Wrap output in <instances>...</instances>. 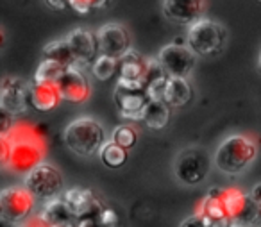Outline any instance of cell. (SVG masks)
I'll return each instance as SVG.
<instances>
[{
	"label": "cell",
	"mask_w": 261,
	"mask_h": 227,
	"mask_svg": "<svg viewBox=\"0 0 261 227\" xmlns=\"http://www.w3.org/2000/svg\"><path fill=\"white\" fill-rule=\"evenodd\" d=\"M257 145L245 134L227 136L215 150V166L229 175H238L254 163Z\"/></svg>",
	"instance_id": "cell-1"
},
{
	"label": "cell",
	"mask_w": 261,
	"mask_h": 227,
	"mask_svg": "<svg viewBox=\"0 0 261 227\" xmlns=\"http://www.w3.org/2000/svg\"><path fill=\"white\" fill-rule=\"evenodd\" d=\"M13 141L11 159L8 163V168L16 173H29L38 165H41V158L45 154V148L41 145V140L33 127L16 125L8 134Z\"/></svg>",
	"instance_id": "cell-2"
},
{
	"label": "cell",
	"mask_w": 261,
	"mask_h": 227,
	"mask_svg": "<svg viewBox=\"0 0 261 227\" xmlns=\"http://www.w3.org/2000/svg\"><path fill=\"white\" fill-rule=\"evenodd\" d=\"M63 138H65V143L70 150L84 156V158L98 154L108 141L104 127L93 118H77L70 122L66 125Z\"/></svg>",
	"instance_id": "cell-3"
},
{
	"label": "cell",
	"mask_w": 261,
	"mask_h": 227,
	"mask_svg": "<svg viewBox=\"0 0 261 227\" xmlns=\"http://www.w3.org/2000/svg\"><path fill=\"white\" fill-rule=\"evenodd\" d=\"M188 47L200 58H211L224 51L227 43V31L222 23L215 20L202 18L190 26L186 34Z\"/></svg>",
	"instance_id": "cell-4"
},
{
	"label": "cell",
	"mask_w": 261,
	"mask_h": 227,
	"mask_svg": "<svg viewBox=\"0 0 261 227\" xmlns=\"http://www.w3.org/2000/svg\"><path fill=\"white\" fill-rule=\"evenodd\" d=\"M211 170V158L206 148L190 147L179 152L174 163L175 177L186 186H197L207 177Z\"/></svg>",
	"instance_id": "cell-5"
},
{
	"label": "cell",
	"mask_w": 261,
	"mask_h": 227,
	"mask_svg": "<svg viewBox=\"0 0 261 227\" xmlns=\"http://www.w3.org/2000/svg\"><path fill=\"white\" fill-rule=\"evenodd\" d=\"M23 186L38 198V200H54L63 193L65 188V179H63L61 172L56 166L48 165V163H41L34 170H31L25 175Z\"/></svg>",
	"instance_id": "cell-6"
},
{
	"label": "cell",
	"mask_w": 261,
	"mask_h": 227,
	"mask_svg": "<svg viewBox=\"0 0 261 227\" xmlns=\"http://www.w3.org/2000/svg\"><path fill=\"white\" fill-rule=\"evenodd\" d=\"M38 198L25 186H9L0 191L2 220L9 223H23L33 216Z\"/></svg>",
	"instance_id": "cell-7"
},
{
	"label": "cell",
	"mask_w": 261,
	"mask_h": 227,
	"mask_svg": "<svg viewBox=\"0 0 261 227\" xmlns=\"http://www.w3.org/2000/svg\"><path fill=\"white\" fill-rule=\"evenodd\" d=\"M113 100H115L116 109H118V113L122 116L130 120H142L143 111H145L150 98L147 95L145 88L140 83H129V81L116 79Z\"/></svg>",
	"instance_id": "cell-8"
},
{
	"label": "cell",
	"mask_w": 261,
	"mask_h": 227,
	"mask_svg": "<svg viewBox=\"0 0 261 227\" xmlns=\"http://www.w3.org/2000/svg\"><path fill=\"white\" fill-rule=\"evenodd\" d=\"M156 59L170 77L188 79V75L193 72V68H195L197 54L188 45L168 43L158 52Z\"/></svg>",
	"instance_id": "cell-9"
},
{
	"label": "cell",
	"mask_w": 261,
	"mask_h": 227,
	"mask_svg": "<svg viewBox=\"0 0 261 227\" xmlns=\"http://www.w3.org/2000/svg\"><path fill=\"white\" fill-rule=\"evenodd\" d=\"M224 200L231 222L245 223V225L252 227L261 218L259 202H256L250 195L243 193L236 188H224Z\"/></svg>",
	"instance_id": "cell-10"
},
{
	"label": "cell",
	"mask_w": 261,
	"mask_h": 227,
	"mask_svg": "<svg viewBox=\"0 0 261 227\" xmlns=\"http://www.w3.org/2000/svg\"><path fill=\"white\" fill-rule=\"evenodd\" d=\"M31 106V84L18 77H4L0 88V109L9 115H22Z\"/></svg>",
	"instance_id": "cell-11"
},
{
	"label": "cell",
	"mask_w": 261,
	"mask_h": 227,
	"mask_svg": "<svg viewBox=\"0 0 261 227\" xmlns=\"http://www.w3.org/2000/svg\"><path fill=\"white\" fill-rule=\"evenodd\" d=\"M98 51L102 56L120 59L130 51V36L127 29L120 23H106L97 31Z\"/></svg>",
	"instance_id": "cell-12"
},
{
	"label": "cell",
	"mask_w": 261,
	"mask_h": 227,
	"mask_svg": "<svg viewBox=\"0 0 261 227\" xmlns=\"http://www.w3.org/2000/svg\"><path fill=\"white\" fill-rule=\"evenodd\" d=\"M59 90H61L63 98L73 104H83L91 95L90 79L77 65L66 68L63 79L59 81Z\"/></svg>",
	"instance_id": "cell-13"
},
{
	"label": "cell",
	"mask_w": 261,
	"mask_h": 227,
	"mask_svg": "<svg viewBox=\"0 0 261 227\" xmlns=\"http://www.w3.org/2000/svg\"><path fill=\"white\" fill-rule=\"evenodd\" d=\"M204 0H163V15L179 26H193L202 20Z\"/></svg>",
	"instance_id": "cell-14"
},
{
	"label": "cell",
	"mask_w": 261,
	"mask_h": 227,
	"mask_svg": "<svg viewBox=\"0 0 261 227\" xmlns=\"http://www.w3.org/2000/svg\"><path fill=\"white\" fill-rule=\"evenodd\" d=\"M70 48H72L73 56L77 59V65L79 63H93L95 59L100 56L98 51V40H97V33H91V31L84 29V27H77L72 33L66 36Z\"/></svg>",
	"instance_id": "cell-15"
},
{
	"label": "cell",
	"mask_w": 261,
	"mask_h": 227,
	"mask_svg": "<svg viewBox=\"0 0 261 227\" xmlns=\"http://www.w3.org/2000/svg\"><path fill=\"white\" fill-rule=\"evenodd\" d=\"M149 61L150 59H145L138 51L130 48L118 59V77L116 79L142 84L145 79L147 68H149Z\"/></svg>",
	"instance_id": "cell-16"
},
{
	"label": "cell",
	"mask_w": 261,
	"mask_h": 227,
	"mask_svg": "<svg viewBox=\"0 0 261 227\" xmlns=\"http://www.w3.org/2000/svg\"><path fill=\"white\" fill-rule=\"evenodd\" d=\"M65 202L68 204V208L72 209L73 216L77 220L86 218V216H95L100 209L95 200L93 193L86 188H72V190H66L63 195Z\"/></svg>",
	"instance_id": "cell-17"
},
{
	"label": "cell",
	"mask_w": 261,
	"mask_h": 227,
	"mask_svg": "<svg viewBox=\"0 0 261 227\" xmlns=\"http://www.w3.org/2000/svg\"><path fill=\"white\" fill-rule=\"evenodd\" d=\"M63 100L59 84L56 83H34L31 84V106L36 111H52Z\"/></svg>",
	"instance_id": "cell-18"
},
{
	"label": "cell",
	"mask_w": 261,
	"mask_h": 227,
	"mask_svg": "<svg viewBox=\"0 0 261 227\" xmlns=\"http://www.w3.org/2000/svg\"><path fill=\"white\" fill-rule=\"evenodd\" d=\"M168 79H170V75L165 72V68L158 63V59H150L145 79L142 83V86L145 88L150 100H165Z\"/></svg>",
	"instance_id": "cell-19"
},
{
	"label": "cell",
	"mask_w": 261,
	"mask_h": 227,
	"mask_svg": "<svg viewBox=\"0 0 261 227\" xmlns=\"http://www.w3.org/2000/svg\"><path fill=\"white\" fill-rule=\"evenodd\" d=\"M40 216L48 223L50 227H68L73 225L75 216L72 209L65 202V198H54V200L45 202L43 209L40 211Z\"/></svg>",
	"instance_id": "cell-20"
},
{
	"label": "cell",
	"mask_w": 261,
	"mask_h": 227,
	"mask_svg": "<svg viewBox=\"0 0 261 227\" xmlns=\"http://www.w3.org/2000/svg\"><path fill=\"white\" fill-rule=\"evenodd\" d=\"M199 215L206 216L211 222L217 220H229L227 216V206L224 200V188H215L211 190L199 204Z\"/></svg>",
	"instance_id": "cell-21"
},
{
	"label": "cell",
	"mask_w": 261,
	"mask_h": 227,
	"mask_svg": "<svg viewBox=\"0 0 261 227\" xmlns=\"http://www.w3.org/2000/svg\"><path fill=\"white\" fill-rule=\"evenodd\" d=\"M192 86H190L188 79H181V77H170L167 84V91H165V102L170 108H185L190 100H192Z\"/></svg>",
	"instance_id": "cell-22"
},
{
	"label": "cell",
	"mask_w": 261,
	"mask_h": 227,
	"mask_svg": "<svg viewBox=\"0 0 261 227\" xmlns=\"http://www.w3.org/2000/svg\"><path fill=\"white\" fill-rule=\"evenodd\" d=\"M170 109L172 108L165 100H150L143 111V123L154 131L165 129L170 122Z\"/></svg>",
	"instance_id": "cell-23"
},
{
	"label": "cell",
	"mask_w": 261,
	"mask_h": 227,
	"mask_svg": "<svg viewBox=\"0 0 261 227\" xmlns=\"http://www.w3.org/2000/svg\"><path fill=\"white\" fill-rule=\"evenodd\" d=\"M43 59H48V61H56L59 65L66 66H75L77 65V59L73 56L72 48H70L68 41L65 40H54L50 43H47L43 47Z\"/></svg>",
	"instance_id": "cell-24"
},
{
	"label": "cell",
	"mask_w": 261,
	"mask_h": 227,
	"mask_svg": "<svg viewBox=\"0 0 261 227\" xmlns=\"http://www.w3.org/2000/svg\"><path fill=\"white\" fill-rule=\"evenodd\" d=\"M127 148L120 147L118 143H115L113 140L106 141L104 147L100 148V152H98V158H100V161L104 163L108 168H120V166L125 165L127 161Z\"/></svg>",
	"instance_id": "cell-25"
},
{
	"label": "cell",
	"mask_w": 261,
	"mask_h": 227,
	"mask_svg": "<svg viewBox=\"0 0 261 227\" xmlns=\"http://www.w3.org/2000/svg\"><path fill=\"white\" fill-rule=\"evenodd\" d=\"M91 73L100 83H108L113 77H118V59L100 54L91 63Z\"/></svg>",
	"instance_id": "cell-26"
},
{
	"label": "cell",
	"mask_w": 261,
	"mask_h": 227,
	"mask_svg": "<svg viewBox=\"0 0 261 227\" xmlns=\"http://www.w3.org/2000/svg\"><path fill=\"white\" fill-rule=\"evenodd\" d=\"M66 72V66L59 65L56 61H48V59H43V61L38 65L36 72H34V83H56L59 84V81L63 79Z\"/></svg>",
	"instance_id": "cell-27"
},
{
	"label": "cell",
	"mask_w": 261,
	"mask_h": 227,
	"mask_svg": "<svg viewBox=\"0 0 261 227\" xmlns=\"http://www.w3.org/2000/svg\"><path fill=\"white\" fill-rule=\"evenodd\" d=\"M111 140L115 141V143H118L120 147L130 150V148L138 143V133H136V129L133 125L123 123V125H118L115 131H113Z\"/></svg>",
	"instance_id": "cell-28"
},
{
	"label": "cell",
	"mask_w": 261,
	"mask_h": 227,
	"mask_svg": "<svg viewBox=\"0 0 261 227\" xmlns=\"http://www.w3.org/2000/svg\"><path fill=\"white\" fill-rule=\"evenodd\" d=\"M111 0H70V8L77 15H88L93 9H102L109 4Z\"/></svg>",
	"instance_id": "cell-29"
},
{
	"label": "cell",
	"mask_w": 261,
	"mask_h": 227,
	"mask_svg": "<svg viewBox=\"0 0 261 227\" xmlns=\"http://www.w3.org/2000/svg\"><path fill=\"white\" fill-rule=\"evenodd\" d=\"M13 152V141L9 136H0V163L4 166H8L9 159H11Z\"/></svg>",
	"instance_id": "cell-30"
},
{
	"label": "cell",
	"mask_w": 261,
	"mask_h": 227,
	"mask_svg": "<svg viewBox=\"0 0 261 227\" xmlns=\"http://www.w3.org/2000/svg\"><path fill=\"white\" fill-rule=\"evenodd\" d=\"M179 227H211V220H207L206 216L195 213V215H192L186 220H182Z\"/></svg>",
	"instance_id": "cell-31"
},
{
	"label": "cell",
	"mask_w": 261,
	"mask_h": 227,
	"mask_svg": "<svg viewBox=\"0 0 261 227\" xmlns=\"http://www.w3.org/2000/svg\"><path fill=\"white\" fill-rule=\"evenodd\" d=\"M20 227H50L40 215H33L29 220H25L23 223H20Z\"/></svg>",
	"instance_id": "cell-32"
},
{
	"label": "cell",
	"mask_w": 261,
	"mask_h": 227,
	"mask_svg": "<svg viewBox=\"0 0 261 227\" xmlns=\"http://www.w3.org/2000/svg\"><path fill=\"white\" fill-rule=\"evenodd\" d=\"M45 2H47L52 9H58V11L70 8V0H45Z\"/></svg>",
	"instance_id": "cell-33"
},
{
	"label": "cell",
	"mask_w": 261,
	"mask_h": 227,
	"mask_svg": "<svg viewBox=\"0 0 261 227\" xmlns=\"http://www.w3.org/2000/svg\"><path fill=\"white\" fill-rule=\"evenodd\" d=\"M250 197H252L254 200L259 202V204H261V184H256V188H254V191L250 193Z\"/></svg>",
	"instance_id": "cell-34"
},
{
	"label": "cell",
	"mask_w": 261,
	"mask_h": 227,
	"mask_svg": "<svg viewBox=\"0 0 261 227\" xmlns=\"http://www.w3.org/2000/svg\"><path fill=\"white\" fill-rule=\"evenodd\" d=\"M231 227H250V225H245V223H236V222H232V223H231Z\"/></svg>",
	"instance_id": "cell-35"
},
{
	"label": "cell",
	"mask_w": 261,
	"mask_h": 227,
	"mask_svg": "<svg viewBox=\"0 0 261 227\" xmlns=\"http://www.w3.org/2000/svg\"><path fill=\"white\" fill-rule=\"evenodd\" d=\"M257 70L261 72V52H259V56H257Z\"/></svg>",
	"instance_id": "cell-36"
},
{
	"label": "cell",
	"mask_w": 261,
	"mask_h": 227,
	"mask_svg": "<svg viewBox=\"0 0 261 227\" xmlns=\"http://www.w3.org/2000/svg\"><path fill=\"white\" fill-rule=\"evenodd\" d=\"M68 227H75V223H73V225H68Z\"/></svg>",
	"instance_id": "cell-37"
}]
</instances>
